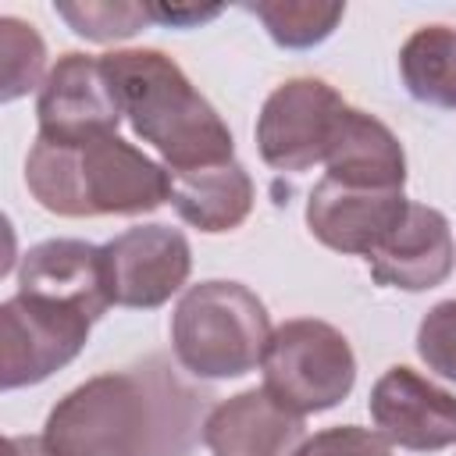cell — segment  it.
I'll list each match as a JSON object with an SVG mask.
<instances>
[{
    "instance_id": "6da1fadb",
    "label": "cell",
    "mask_w": 456,
    "mask_h": 456,
    "mask_svg": "<svg viewBox=\"0 0 456 456\" xmlns=\"http://www.w3.org/2000/svg\"><path fill=\"white\" fill-rule=\"evenodd\" d=\"M200 413L203 395L153 356L75 385L46 413L43 442L53 456H189Z\"/></svg>"
},
{
    "instance_id": "7a4b0ae2",
    "label": "cell",
    "mask_w": 456,
    "mask_h": 456,
    "mask_svg": "<svg viewBox=\"0 0 456 456\" xmlns=\"http://www.w3.org/2000/svg\"><path fill=\"white\" fill-rule=\"evenodd\" d=\"M132 132L150 142L171 175L235 160V139L214 103L175 57L153 46L100 53Z\"/></svg>"
},
{
    "instance_id": "3957f363",
    "label": "cell",
    "mask_w": 456,
    "mask_h": 456,
    "mask_svg": "<svg viewBox=\"0 0 456 456\" xmlns=\"http://www.w3.org/2000/svg\"><path fill=\"white\" fill-rule=\"evenodd\" d=\"M25 185L57 217H139L171 203V171L118 132L89 142H46L36 135L25 157Z\"/></svg>"
},
{
    "instance_id": "277c9868",
    "label": "cell",
    "mask_w": 456,
    "mask_h": 456,
    "mask_svg": "<svg viewBox=\"0 0 456 456\" xmlns=\"http://www.w3.org/2000/svg\"><path fill=\"white\" fill-rule=\"evenodd\" d=\"M271 314L242 281L210 278L189 285L171 314V349L182 370L207 381L249 374L267 349Z\"/></svg>"
},
{
    "instance_id": "5b68a950",
    "label": "cell",
    "mask_w": 456,
    "mask_h": 456,
    "mask_svg": "<svg viewBox=\"0 0 456 456\" xmlns=\"http://www.w3.org/2000/svg\"><path fill=\"white\" fill-rule=\"evenodd\" d=\"M264 388L292 413H324L356 385V356L349 338L317 317L278 324L264 349Z\"/></svg>"
},
{
    "instance_id": "8992f818",
    "label": "cell",
    "mask_w": 456,
    "mask_h": 456,
    "mask_svg": "<svg viewBox=\"0 0 456 456\" xmlns=\"http://www.w3.org/2000/svg\"><path fill=\"white\" fill-rule=\"evenodd\" d=\"M349 107L353 103H346L335 86L314 75L274 86L256 114L260 160L289 175H303L314 164H324Z\"/></svg>"
},
{
    "instance_id": "52a82bcc",
    "label": "cell",
    "mask_w": 456,
    "mask_h": 456,
    "mask_svg": "<svg viewBox=\"0 0 456 456\" xmlns=\"http://www.w3.org/2000/svg\"><path fill=\"white\" fill-rule=\"evenodd\" d=\"M93 321L82 310L14 292L0 303V385L4 392L39 385L68 367L89 342Z\"/></svg>"
},
{
    "instance_id": "ba28073f",
    "label": "cell",
    "mask_w": 456,
    "mask_h": 456,
    "mask_svg": "<svg viewBox=\"0 0 456 456\" xmlns=\"http://www.w3.org/2000/svg\"><path fill=\"white\" fill-rule=\"evenodd\" d=\"M110 303L128 310L164 306L192 271V246L171 224H135L103 242Z\"/></svg>"
},
{
    "instance_id": "9c48e42d",
    "label": "cell",
    "mask_w": 456,
    "mask_h": 456,
    "mask_svg": "<svg viewBox=\"0 0 456 456\" xmlns=\"http://www.w3.org/2000/svg\"><path fill=\"white\" fill-rule=\"evenodd\" d=\"M121 118L125 114L103 61L82 50L61 53L36 100V135L46 142H89L118 132Z\"/></svg>"
},
{
    "instance_id": "30bf717a",
    "label": "cell",
    "mask_w": 456,
    "mask_h": 456,
    "mask_svg": "<svg viewBox=\"0 0 456 456\" xmlns=\"http://www.w3.org/2000/svg\"><path fill=\"white\" fill-rule=\"evenodd\" d=\"M367 410L388 445L410 452H438L456 445V395L406 363L388 367L374 381Z\"/></svg>"
},
{
    "instance_id": "8fae6325",
    "label": "cell",
    "mask_w": 456,
    "mask_h": 456,
    "mask_svg": "<svg viewBox=\"0 0 456 456\" xmlns=\"http://www.w3.org/2000/svg\"><path fill=\"white\" fill-rule=\"evenodd\" d=\"M406 207L410 200L403 189H360L321 178L306 196V228L321 246L367 260L403 221Z\"/></svg>"
},
{
    "instance_id": "7c38bea8",
    "label": "cell",
    "mask_w": 456,
    "mask_h": 456,
    "mask_svg": "<svg viewBox=\"0 0 456 456\" xmlns=\"http://www.w3.org/2000/svg\"><path fill=\"white\" fill-rule=\"evenodd\" d=\"M370 278L385 289L428 292L442 285L456 267V242L449 217L428 203L406 207L403 221L367 256Z\"/></svg>"
},
{
    "instance_id": "4fadbf2b",
    "label": "cell",
    "mask_w": 456,
    "mask_h": 456,
    "mask_svg": "<svg viewBox=\"0 0 456 456\" xmlns=\"http://www.w3.org/2000/svg\"><path fill=\"white\" fill-rule=\"evenodd\" d=\"M203 445L210 456H299L306 420L260 385L221 399L203 417Z\"/></svg>"
},
{
    "instance_id": "5bb4252c",
    "label": "cell",
    "mask_w": 456,
    "mask_h": 456,
    "mask_svg": "<svg viewBox=\"0 0 456 456\" xmlns=\"http://www.w3.org/2000/svg\"><path fill=\"white\" fill-rule=\"evenodd\" d=\"M18 292L82 310L93 324L107 314V306H114L103 246L86 239H46L32 246L18 267Z\"/></svg>"
},
{
    "instance_id": "9a60e30c",
    "label": "cell",
    "mask_w": 456,
    "mask_h": 456,
    "mask_svg": "<svg viewBox=\"0 0 456 456\" xmlns=\"http://www.w3.org/2000/svg\"><path fill=\"white\" fill-rule=\"evenodd\" d=\"M324 178L360 189H403L406 153L399 135L374 114L349 107L342 132L324 160Z\"/></svg>"
},
{
    "instance_id": "2e32d148",
    "label": "cell",
    "mask_w": 456,
    "mask_h": 456,
    "mask_svg": "<svg viewBox=\"0 0 456 456\" xmlns=\"http://www.w3.org/2000/svg\"><path fill=\"white\" fill-rule=\"evenodd\" d=\"M256 189L239 160L171 175V207L185 224L207 235L235 232L253 210Z\"/></svg>"
},
{
    "instance_id": "e0dca14e",
    "label": "cell",
    "mask_w": 456,
    "mask_h": 456,
    "mask_svg": "<svg viewBox=\"0 0 456 456\" xmlns=\"http://www.w3.org/2000/svg\"><path fill=\"white\" fill-rule=\"evenodd\" d=\"M399 75L417 103L456 110V28L420 25L399 50Z\"/></svg>"
},
{
    "instance_id": "ac0fdd59",
    "label": "cell",
    "mask_w": 456,
    "mask_h": 456,
    "mask_svg": "<svg viewBox=\"0 0 456 456\" xmlns=\"http://www.w3.org/2000/svg\"><path fill=\"white\" fill-rule=\"evenodd\" d=\"M242 11L256 14L267 36L285 50H310L324 43L346 18V4H317V0H256V4H242Z\"/></svg>"
},
{
    "instance_id": "d6986e66",
    "label": "cell",
    "mask_w": 456,
    "mask_h": 456,
    "mask_svg": "<svg viewBox=\"0 0 456 456\" xmlns=\"http://www.w3.org/2000/svg\"><path fill=\"white\" fill-rule=\"evenodd\" d=\"M46 43L36 25L4 14L0 18V100L11 103L46 82Z\"/></svg>"
},
{
    "instance_id": "ffe728a7",
    "label": "cell",
    "mask_w": 456,
    "mask_h": 456,
    "mask_svg": "<svg viewBox=\"0 0 456 456\" xmlns=\"http://www.w3.org/2000/svg\"><path fill=\"white\" fill-rule=\"evenodd\" d=\"M53 14L64 18L75 36L93 39V43L132 39L135 32H142V25L153 21L150 4H128V0H86V4L57 0Z\"/></svg>"
},
{
    "instance_id": "44dd1931",
    "label": "cell",
    "mask_w": 456,
    "mask_h": 456,
    "mask_svg": "<svg viewBox=\"0 0 456 456\" xmlns=\"http://www.w3.org/2000/svg\"><path fill=\"white\" fill-rule=\"evenodd\" d=\"M417 353L428 363V370L456 381V299H442L420 317Z\"/></svg>"
},
{
    "instance_id": "7402d4cb",
    "label": "cell",
    "mask_w": 456,
    "mask_h": 456,
    "mask_svg": "<svg viewBox=\"0 0 456 456\" xmlns=\"http://www.w3.org/2000/svg\"><path fill=\"white\" fill-rule=\"evenodd\" d=\"M299 456H392V452L378 431L356 428V424H338V428H324L314 438H306Z\"/></svg>"
},
{
    "instance_id": "603a6c76",
    "label": "cell",
    "mask_w": 456,
    "mask_h": 456,
    "mask_svg": "<svg viewBox=\"0 0 456 456\" xmlns=\"http://www.w3.org/2000/svg\"><path fill=\"white\" fill-rule=\"evenodd\" d=\"M224 7H196V4H150V18L157 25H171V28H196L210 18H217Z\"/></svg>"
},
{
    "instance_id": "cb8c5ba5",
    "label": "cell",
    "mask_w": 456,
    "mask_h": 456,
    "mask_svg": "<svg viewBox=\"0 0 456 456\" xmlns=\"http://www.w3.org/2000/svg\"><path fill=\"white\" fill-rule=\"evenodd\" d=\"M7 456H53L43 442V435H11L7 438Z\"/></svg>"
}]
</instances>
